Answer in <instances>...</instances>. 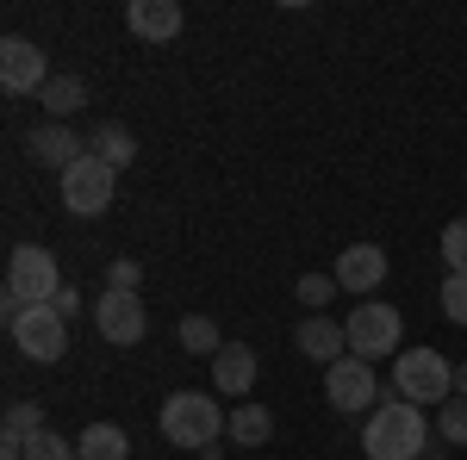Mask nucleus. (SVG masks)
I'll list each match as a JSON object with an SVG mask.
<instances>
[{"label": "nucleus", "mask_w": 467, "mask_h": 460, "mask_svg": "<svg viewBox=\"0 0 467 460\" xmlns=\"http://www.w3.org/2000/svg\"><path fill=\"white\" fill-rule=\"evenodd\" d=\"M431 448V424L418 404L405 398H387L380 411H368V429H361V455L368 460H418Z\"/></svg>", "instance_id": "obj_1"}, {"label": "nucleus", "mask_w": 467, "mask_h": 460, "mask_svg": "<svg viewBox=\"0 0 467 460\" xmlns=\"http://www.w3.org/2000/svg\"><path fill=\"white\" fill-rule=\"evenodd\" d=\"M156 424H162V435H169V448H200V455H206L218 435H224L231 417L218 411L213 392L187 386V392H169V398H162V417H156Z\"/></svg>", "instance_id": "obj_2"}, {"label": "nucleus", "mask_w": 467, "mask_h": 460, "mask_svg": "<svg viewBox=\"0 0 467 460\" xmlns=\"http://www.w3.org/2000/svg\"><path fill=\"white\" fill-rule=\"evenodd\" d=\"M393 398L405 404H418V411H442L449 398H455V367H449V354L436 349H399L393 354Z\"/></svg>", "instance_id": "obj_3"}, {"label": "nucleus", "mask_w": 467, "mask_h": 460, "mask_svg": "<svg viewBox=\"0 0 467 460\" xmlns=\"http://www.w3.org/2000/svg\"><path fill=\"white\" fill-rule=\"evenodd\" d=\"M63 292V268H57V255L44 243H19L13 249V261H6V318H19L26 305H50Z\"/></svg>", "instance_id": "obj_4"}, {"label": "nucleus", "mask_w": 467, "mask_h": 460, "mask_svg": "<svg viewBox=\"0 0 467 460\" xmlns=\"http://www.w3.org/2000/svg\"><path fill=\"white\" fill-rule=\"evenodd\" d=\"M343 330H349V354L374 367V361H387V354L399 349V336H405V318H399L387 299H361L356 312H349V323H343Z\"/></svg>", "instance_id": "obj_5"}, {"label": "nucleus", "mask_w": 467, "mask_h": 460, "mask_svg": "<svg viewBox=\"0 0 467 460\" xmlns=\"http://www.w3.org/2000/svg\"><path fill=\"white\" fill-rule=\"evenodd\" d=\"M6 330H13V349L37 367H57L69 349V318H57V305H26L19 318H6Z\"/></svg>", "instance_id": "obj_6"}, {"label": "nucleus", "mask_w": 467, "mask_h": 460, "mask_svg": "<svg viewBox=\"0 0 467 460\" xmlns=\"http://www.w3.org/2000/svg\"><path fill=\"white\" fill-rule=\"evenodd\" d=\"M94 330L107 336L112 349H138V342L150 336L144 299H138V292H112V286H107V292L94 299Z\"/></svg>", "instance_id": "obj_7"}, {"label": "nucleus", "mask_w": 467, "mask_h": 460, "mask_svg": "<svg viewBox=\"0 0 467 460\" xmlns=\"http://www.w3.org/2000/svg\"><path fill=\"white\" fill-rule=\"evenodd\" d=\"M112 187H119V175H112L100 156H81L69 175H63V206H69L75 218H100L112 212Z\"/></svg>", "instance_id": "obj_8"}, {"label": "nucleus", "mask_w": 467, "mask_h": 460, "mask_svg": "<svg viewBox=\"0 0 467 460\" xmlns=\"http://www.w3.org/2000/svg\"><path fill=\"white\" fill-rule=\"evenodd\" d=\"M324 398L337 404V417H361V411L380 398L374 367H368V361H356V354H343L337 367H324Z\"/></svg>", "instance_id": "obj_9"}, {"label": "nucleus", "mask_w": 467, "mask_h": 460, "mask_svg": "<svg viewBox=\"0 0 467 460\" xmlns=\"http://www.w3.org/2000/svg\"><path fill=\"white\" fill-rule=\"evenodd\" d=\"M44 81H50L44 50H37L32 37H6L0 44V87L6 94H44Z\"/></svg>", "instance_id": "obj_10"}, {"label": "nucleus", "mask_w": 467, "mask_h": 460, "mask_svg": "<svg viewBox=\"0 0 467 460\" xmlns=\"http://www.w3.org/2000/svg\"><path fill=\"white\" fill-rule=\"evenodd\" d=\"M26 149H32L37 169H57V175H69L75 162L88 156V138H81L75 125H63V118H50V125H37L32 138H26Z\"/></svg>", "instance_id": "obj_11"}, {"label": "nucleus", "mask_w": 467, "mask_h": 460, "mask_svg": "<svg viewBox=\"0 0 467 460\" xmlns=\"http://www.w3.org/2000/svg\"><path fill=\"white\" fill-rule=\"evenodd\" d=\"M337 286L356 292V299L380 292V286H387V249L380 243H349L343 255H337Z\"/></svg>", "instance_id": "obj_12"}, {"label": "nucleus", "mask_w": 467, "mask_h": 460, "mask_svg": "<svg viewBox=\"0 0 467 460\" xmlns=\"http://www.w3.org/2000/svg\"><path fill=\"white\" fill-rule=\"evenodd\" d=\"M293 342H299V354L306 361H318V367H337L343 354H349V330L337 318H324V312H312V318L293 330Z\"/></svg>", "instance_id": "obj_13"}, {"label": "nucleus", "mask_w": 467, "mask_h": 460, "mask_svg": "<svg viewBox=\"0 0 467 460\" xmlns=\"http://www.w3.org/2000/svg\"><path fill=\"white\" fill-rule=\"evenodd\" d=\"M255 349L250 342H224V349L213 354V386L224 392V398H250V386H255Z\"/></svg>", "instance_id": "obj_14"}, {"label": "nucleus", "mask_w": 467, "mask_h": 460, "mask_svg": "<svg viewBox=\"0 0 467 460\" xmlns=\"http://www.w3.org/2000/svg\"><path fill=\"white\" fill-rule=\"evenodd\" d=\"M125 26L138 37H150V44H169V37H181V6L175 0H131Z\"/></svg>", "instance_id": "obj_15"}, {"label": "nucleus", "mask_w": 467, "mask_h": 460, "mask_svg": "<svg viewBox=\"0 0 467 460\" xmlns=\"http://www.w3.org/2000/svg\"><path fill=\"white\" fill-rule=\"evenodd\" d=\"M88 156H100L112 175H119V169H131V162H138V138H131L125 125H94V138H88Z\"/></svg>", "instance_id": "obj_16"}, {"label": "nucleus", "mask_w": 467, "mask_h": 460, "mask_svg": "<svg viewBox=\"0 0 467 460\" xmlns=\"http://www.w3.org/2000/svg\"><path fill=\"white\" fill-rule=\"evenodd\" d=\"M75 455L81 460H131V435L119 424H88L81 442H75Z\"/></svg>", "instance_id": "obj_17"}, {"label": "nucleus", "mask_w": 467, "mask_h": 460, "mask_svg": "<svg viewBox=\"0 0 467 460\" xmlns=\"http://www.w3.org/2000/svg\"><path fill=\"white\" fill-rule=\"evenodd\" d=\"M224 435H231L237 448H262V442L275 435V417H268L262 404H237V411H231V424H224Z\"/></svg>", "instance_id": "obj_18"}, {"label": "nucleus", "mask_w": 467, "mask_h": 460, "mask_svg": "<svg viewBox=\"0 0 467 460\" xmlns=\"http://www.w3.org/2000/svg\"><path fill=\"white\" fill-rule=\"evenodd\" d=\"M37 100H44V112H50V118H69V112L88 100V81H81V75H50Z\"/></svg>", "instance_id": "obj_19"}, {"label": "nucleus", "mask_w": 467, "mask_h": 460, "mask_svg": "<svg viewBox=\"0 0 467 460\" xmlns=\"http://www.w3.org/2000/svg\"><path fill=\"white\" fill-rule=\"evenodd\" d=\"M181 349H187V354H218V349H224V336H218L213 318H181Z\"/></svg>", "instance_id": "obj_20"}, {"label": "nucleus", "mask_w": 467, "mask_h": 460, "mask_svg": "<svg viewBox=\"0 0 467 460\" xmlns=\"http://www.w3.org/2000/svg\"><path fill=\"white\" fill-rule=\"evenodd\" d=\"M436 435H442L449 448H467V398H449V404L436 411Z\"/></svg>", "instance_id": "obj_21"}, {"label": "nucleus", "mask_w": 467, "mask_h": 460, "mask_svg": "<svg viewBox=\"0 0 467 460\" xmlns=\"http://www.w3.org/2000/svg\"><path fill=\"white\" fill-rule=\"evenodd\" d=\"M293 292H299V305L324 312V305H330V299H337L343 286H337V274H299V286H293Z\"/></svg>", "instance_id": "obj_22"}, {"label": "nucleus", "mask_w": 467, "mask_h": 460, "mask_svg": "<svg viewBox=\"0 0 467 460\" xmlns=\"http://www.w3.org/2000/svg\"><path fill=\"white\" fill-rule=\"evenodd\" d=\"M26 460H81V455H75V442H69V435L44 429V435H32V442H26Z\"/></svg>", "instance_id": "obj_23"}, {"label": "nucleus", "mask_w": 467, "mask_h": 460, "mask_svg": "<svg viewBox=\"0 0 467 460\" xmlns=\"http://www.w3.org/2000/svg\"><path fill=\"white\" fill-rule=\"evenodd\" d=\"M442 261H449V274H467V218L442 230Z\"/></svg>", "instance_id": "obj_24"}, {"label": "nucleus", "mask_w": 467, "mask_h": 460, "mask_svg": "<svg viewBox=\"0 0 467 460\" xmlns=\"http://www.w3.org/2000/svg\"><path fill=\"white\" fill-rule=\"evenodd\" d=\"M436 299H442V318L449 323H467V274H449Z\"/></svg>", "instance_id": "obj_25"}, {"label": "nucleus", "mask_w": 467, "mask_h": 460, "mask_svg": "<svg viewBox=\"0 0 467 460\" xmlns=\"http://www.w3.org/2000/svg\"><path fill=\"white\" fill-rule=\"evenodd\" d=\"M107 286H112V292H138V261H131V255H119V261L107 268Z\"/></svg>", "instance_id": "obj_26"}, {"label": "nucleus", "mask_w": 467, "mask_h": 460, "mask_svg": "<svg viewBox=\"0 0 467 460\" xmlns=\"http://www.w3.org/2000/svg\"><path fill=\"white\" fill-rule=\"evenodd\" d=\"M50 305H57V318H75V312H81V292H75V286H63Z\"/></svg>", "instance_id": "obj_27"}, {"label": "nucleus", "mask_w": 467, "mask_h": 460, "mask_svg": "<svg viewBox=\"0 0 467 460\" xmlns=\"http://www.w3.org/2000/svg\"><path fill=\"white\" fill-rule=\"evenodd\" d=\"M455 398H467V367H455Z\"/></svg>", "instance_id": "obj_28"}]
</instances>
